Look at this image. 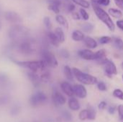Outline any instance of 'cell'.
Listing matches in <instances>:
<instances>
[{
    "instance_id": "44dd1931",
    "label": "cell",
    "mask_w": 123,
    "mask_h": 122,
    "mask_svg": "<svg viewBox=\"0 0 123 122\" xmlns=\"http://www.w3.org/2000/svg\"><path fill=\"white\" fill-rule=\"evenodd\" d=\"M63 73H64V75H65L67 80H68L70 81H74V73H73V70H71V68L69 66H68V65L64 66Z\"/></svg>"
},
{
    "instance_id": "4316f807",
    "label": "cell",
    "mask_w": 123,
    "mask_h": 122,
    "mask_svg": "<svg viewBox=\"0 0 123 122\" xmlns=\"http://www.w3.org/2000/svg\"><path fill=\"white\" fill-rule=\"evenodd\" d=\"M48 10L53 12V13H55L56 14H58L60 12V6L58 4H53V3H50L48 6Z\"/></svg>"
},
{
    "instance_id": "9c48e42d",
    "label": "cell",
    "mask_w": 123,
    "mask_h": 122,
    "mask_svg": "<svg viewBox=\"0 0 123 122\" xmlns=\"http://www.w3.org/2000/svg\"><path fill=\"white\" fill-rule=\"evenodd\" d=\"M52 99H53V104L55 106H62L64 105L66 102V99L65 96L57 90H53L52 94Z\"/></svg>"
},
{
    "instance_id": "8d00e7d4",
    "label": "cell",
    "mask_w": 123,
    "mask_h": 122,
    "mask_svg": "<svg viewBox=\"0 0 123 122\" xmlns=\"http://www.w3.org/2000/svg\"><path fill=\"white\" fill-rule=\"evenodd\" d=\"M60 53V55H61V57H62L63 58H65V59H68V58H69V56H70V55H69V52H68V50H65V49H63V50H61L60 52H59Z\"/></svg>"
},
{
    "instance_id": "681fc988",
    "label": "cell",
    "mask_w": 123,
    "mask_h": 122,
    "mask_svg": "<svg viewBox=\"0 0 123 122\" xmlns=\"http://www.w3.org/2000/svg\"><path fill=\"white\" fill-rule=\"evenodd\" d=\"M1 22H0V29H1Z\"/></svg>"
},
{
    "instance_id": "ffe728a7",
    "label": "cell",
    "mask_w": 123,
    "mask_h": 122,
    "mask_svg": "<svg viewBox=\"0 0 123 122\" xmlns=\"http://www.w3.org/2000/svg\"><path fill=\"white\" fill-rule=\"evenodd\" d=\"M54 33L56 35L57 38L58 39L60 43H62V42H63L65 41V40H66L65 34H64V32H63V30L62 29L61 27H56L55 29Z\"/></svg>"
},
{
    "instance_id": "836d02e7",
    "label": "cell",
    "mask_w": 123,
    "mask_h": 122,
    "mask_svg": "<svg viewBox=\"0 0 123 122\" xmlns=\"http://www.w3.org/2000/svg\"><path fill=\"white\" fill-rule=\"evenodd\" d=\"M113 96L120 100H123V91L120 89H115L113 91Z\"/></svg>"
},
{
    "instance_id": "e0dca14e",
    "label": "cell",
    "mask_w": 123,
    "mask_h": 122,
    "mask_svg": "<svg viewBox=\"0 0 123 122\" xmlns=\"http://www.w3.org/2000/svg\"><path fill=\"white\" fill-rule=\"evenodd\" d=\"M84 41L85 45L89 49V48L90 49H94V48H96L97 47V41L94 38H92L91 37H89V36L85 37Z\"/></svg>"
},
{
    "instance_id": "bcb514c9",
    "label": "cell",
    "mask_w": 123,
    "mask_h": 122,
    "mask_svg": "<svg viewBox=\"0 0 123 122\" xmlns=\"http://www.w3.org/2000/svg\"><path fill=\"white\" fill-rule=\"evenodd\" d=\"M115 111H116V107H115V106H111L109 107V109H108V112H109L110 114H114Z\"/></svg>"
},
{
    "instance_id": "60d3db41",
    "label": "cell",
    "mask_w": 123,
    "mask_h": 122,
    "mask_svg": "<svg viewBox=\"0 0 123 122\" xmlns=\"http://www.w3.org/2000/svg\"><path fill=\"white\" fill-rule=\"evenodd\" d=\"M114 1L117 7H119L121 9H123V0H114Z\"/></svg>"
},
{
    "instance_id": "484cf974",
    "label": "cell",
    "mask_w": 123,
    "mask_h": 122,
    "mask_svg": "<svg viewBox=\"0 0 123 122\" xmlns=\"http://www.w3.org/2000/svg\"><path fill=\"white\" fill-rule=\"evenodd\" d=\"M88 111H89V120H94L97 116V111L92 106H88Z\"/></svg>"
},
{
    "instance_id": "8fae6325",
    "label": "cell",
    "mask_w": 123,
    "mask_h": 122,
    "mask_svg": "<svg viewBox=\"0 0 123 122\" xmlns=\"http://www.w3.org/2000/svg\"><path fill=\"white\" fill-rule=\"evenodd\" d=\"M4 17L7 21H9L10 22L17 23V22H22V18L19 15V14H17V12H13V11L6 12L4 13Z\"/></svg>"
},
{
    "instance_id": "74e56055",
    "label": "cell",
    "mask_w": 123,
    "mask_h": 122,
    "mask_svg": "<svg viewBox=\"0 0 123 122\" xmlns=\"http://www.w3.org/2000/svg\"><path fill=\"white\" fill-rule=\"evenodd\" d=\"M97 88H98L100 91H106V89H107L106 84H105L104 82H102V81L98 82V83H97Z\"/></svg>"
},
{
    "instance_id": "7c38bea8",
    "label": "cell",
    "mask_w": 123,
    "mask_h": 122,
    "mask_svg": "<svg viewBox=\"0 0 123 122\" xmlns=\"http://www.w3.org/2000/svg\"><path fill=\"white\" fill-rule=\"evenodd\" d=\"M61 88L62 90V91L67 95L69 97H73L74 96V88L73 86L66 81L62 82L61 83Z\"/></svg>"
},
{
    "instance_id": "7402d4cb",
    "label": "cell",
    "mask_w": 123,
    "mask_h": 122,
    "mask_svg": "<svg viewBox=\"0 0 123 122\" xmlns=\"http://www.w3.org/2000/svg\"><path fill=\"white\" fill-rule=\"evenodd\" d=\"M55 20H56V22H57L60 25L66 28V29L68 28V22L67 19H66L63 15L57 14L56 17H55Z\"/></svg>"
},
{
    "instance_id": "4fadbf2b",
    "label": "cell",
    "mask_w": 123,
    "mask_h": 122,
    "mask_svg": "<svg viewBox=\"0 0 123 122\" xmlns=\"http://www.w3.org/2000/svg\"><path fill=\"white\" fill-rule=\"evenodd\" d=\"M79 55L84 60H94V52L89 49H84L79 51Z\"/></svg>"
},
{
    "instance_id": "4dcf8cb0",
    "label": "cell",
    "mask_w": 123,
    "mask_h": 122,
    "mask_svg": "<svg viewBox=\"0 0 123 122\" xmlns=\"http://www.w3.org/2000/svg\"><path fill=\"white\" fill-rule=\"evenodd\" d=\"M43 23L45 27L47 28V29L50 30L52 28V23H51L50 18L49 17H45L43 18Z\"/></svg>"
},
{
    "instance_id": "7bdbcfd3",
    "label": "cell",
    "mask_w": 123,
    "mask_h": 122,
    "mask_svg": "<svg viewBox=\"0 0 123 122\" xmlns=\"http://www.w3.org/2000/svg\"><path fill=\"white\" fill-rule=\"evenodd\" d=\"M116 25L121 30H123V19H119L116 22Z\"/></svg>"
},
{
    "instance_id": "c3c4849f",
    "label": "cell",
    "mask_w": 123,
    "mask_h": 122,
    "mask_svg": "<svg viewBox=\"0 0 123 122\" xmlns=\"http://www.w3.org/2000/svg\"><path fill=\"white\" fill-rule=\"evenodd\" d=\"M92 4H96L98 5V0H91Z\"/></svg>"
},
{
    "instance_id": "ba28073f",
    "label": "cell",
    "mask_w": 123,
    "mask_h": 122,
    "mask_svg": "<svg viewBox=\"0 0 123 122\" xmlns=\"http://www.w3.org/2000/svg\"><path fill=\"white\" fill-rule=\"evenodd\" d=\"M103 67L106 76L109 78H112L113 76L117 73V70L115 64L110 60L107 59L103 64Z\"/></svg>"
},
{
    "instance_id": "83f0119b",
    "label": "cell",
    "mask_w": 123,
    "mask_h": 122,
    "mask_svg": "<svg viewBox=\"0 0 123 122\" xmlns=\"http://www.w3.org/2000/svg\"><path fill=\"white\" fill-rule=\"evenodd\" d=\"M41 82H48L50 79V73L48 70H44L43 73L40 76Z\"/></svg>"
},
{
    "instance_id": "1f68e13d",
    "label": "cell",
    "mask_w": 123,
    "mask_h": 122,
    "mask_svg": "<svg viewBox=\"0 0 123 122\" xmlns=\"http://www.w3.org/2000/svg\"><path fill=\"white\" fill-rule=\"evenodd\" d=\"M99 43L102 45H106L112 41V38L109 36H102L99 39Z\"/></svg>"
},
{
    "instance_id": "ac0fdd59",
    "label": "cell",
    "mask_w": 123,
    "mask_h": 122,
    "mask_svg": "<svg viewBox=\"0 0 123 122\" xmlns=\"http://www.w3.org/2000/svg\"><path fill=\"white\" fill-rule=\"evenodd\" d=\"M71 37H72L73 40H74L76 42H80V41H82L84 40L85 36H84V34L83 33L82 31L79 30V29H76L72 32Z\"/></svg>"
},
{
    "instance_id": "d590c367",
    "label": "cell",
    "mask_w": 123,
    "mask_h": 122,
    "mask_svg": "<svg viewBox=\"0 0 123 122\" xmlns=\"http://www.w3.org/2000/svg\"><path fill=\"white\" fill-rule=\"evenodd\" d=\"M117 111H118V114H119V118L120 122H123V105H119L117 106Z\"/></svg>"
},
{
    "instance_id": "f1b7e54d",
    "label": "cell",
    "mask_w": 123,
    "mask_h": 122,
    "mask_svg": "<svg viewBox=\"0 0 123 122\" xmlns=\"http://www.w3.org/2000/svg\"><path fill=\"white\" fill-rule=\"evenodd\" d=\"M114 45L118 50L123 49V40L120 37H116L114 39Z\"/></svg>"
},
{
    "instance_id": "603a6c76",
    "label": "cell",
    "mask_w": 123,
    "mask_h": 122,
    "mask_svg": "<svg viewBox=\"0 0 123 122\" xmlns=\"http://www.w3.org/2000/svg\"><path fill=\"white\" fill-rule=\"evenodd\" d=\"M108 12H109L110 15H111L112 17H113L115 18H117V19H119V18L122 17V16H123L122 11L120 10V9H117L116 8H110V9H109Z\"/></svg>"
},
{
    "instance_id": "5bb4252c",
    "label": "cell",
    "mask_w": 123,
    "mask_h": 122,
    "mask_svg": "<svg viewBox=\"0 0 123 122\" xmlns=\"http://www.w3.org/2000/svg\"><path fill=\"white\" fill-rule=\"evenodd\" d=\"M94 60H97L99 63L103 65L107 60L106 58V50L105 49H101L94 52Z\"/></svg>"
},
{
    "instance_id": "ee69618b",
    "label": "cell",
    "mask_w": 123,
    "mask_h": 122,
    "mask_svg": "<svg viewBox=\"0 0 123 122\" xmlns=\"http://www.w3.org/2000/svg\"><path fill=\"white\" fill-rule=\"evenodd\" d=\"M72 17H73V19H75V20H79L80 19H81V15H80V14H79L78 12H73L72 13Z\"/></svg>"
},
{
    "instance_id": "277c9868",
    "label": "cell",
    "mask_w": 123,
    "mask_h": 122,
    "mask_svg": "<svg viewBox=\"0 0 123 122\" xmlns=\"http://www.w3.org/2000/svg\"><path fill=\"white\" fill-rule=\"evenodd\" d=\"M27 29L22 26L19 25H15L10 28L9 32V37L14 40H23L24 37H25L27 35Z\"/></svg>"
},
{
    "instance_id": "d6a6232c",
    "label": "cell",
    "mask_w": 123,
    "mask_h": 122,
    "mask_svg": "<svg viewBox=\"0 0 123 122\" xmlns=\"http://www.w3.org/2000/svg\"><path fill=\"white\" fill-rule=\"evenodd\" d=\"M79 14L81 15V17H82V19L85 21L88 20L89 19V13L86 11V9H83V8H81L79 9Z\"/></svg>"
},
{
    "instance_id": "5b68a950",
    "label": "cell",
    "mask_w": 123,
    "mask_h": 122,
    "mask_svg": "<svg viewBox=\"0 0 123 122\" xmlns=\"http://www.w3.org/2000/svg\"><path fill=\"white\" fill-rule=\"evenodd\" d=\"M47 101V96L42 91L34 93L30 98V104L32 107H37Z\"/></svg>"
},
{
    "instance_id": "8992f818",
    "label": "cell",
    "mask_w": 123,
    "mask_h": 122,
    "mask_svg": "<svg viewBox=\"0 0 123 122\" xmlns=\"http://www.w3.org/2000/svg\"><path fill=\"white\" fill-rule=\"evenodd\" d=\"M42 55V60L46 63L48 67L51 68H55L58 66V60L55 58V55L49 50L45 49L41 52Z\"/></svg>"
},
{
    "instance_id": "ab89813d",
    "label": "cell",
    "mask_w": 123,
    "mask_h": 122,
    "mask_svg": "<svg viewBox=\"0 0 123 122\" xmlns=\"http://www.w3.org/2000/svg\"><path fill=\"white\" fill-rule=\"evenodd\" d=\"M67 9H68V12H71V13H73L75 10V4H69L67 6Z\"/></svg>"
},
{
    "instance_id": "f35d334b",
    "label": "cell",
    "mask_w": 123,
    "mask_h": 122,
    "mask_svg": "<svg viewBox=\"0 0 123 122\" xmlns=\"http://www.w3.org/2000/svg\"><path fill=\"white\" fill-rule=\"evenodd\" d=\"M110 4V0H98V5L107 6Z\"/></svg>"
},
{
    "instance_id": "b9f144b4",
    "label": "cell",
    "mask_w": 123,
    "mask_h": 122,
    "mask_svg": "<svg viewBox=\"0 0 123 122\" xmlns=\"http://www.w3.org/2000/svg\"><path fill=\"white\" fill-rule=\"evenodd\" d=\"M107 106V103L105 101H101L98 105V109L100 110H104Z\"/></svg>"
},
{
    "instance_id": "f546056e",
    "label": "cell",
    "mask_w": 123,
    "mask_h": 122,
    "mask_svg": "<svg viewBox=\"0 0 123 122\" xmlns=\"http://www.w3.org/2000/svg\"><path fill=\"white\" fill-rule=\"evenodd\" d=\"M79 118L81 121H85L89 119V111L87 109H84L80 111L79 114Z\"/></svg>"
},
{
    "instance_id": "d4e9b609",
    "label": "cell",
    "mask_w": 123,
    "mask_h": 122,
    "mask_svg": "<svg viewBox=\"0 0 123 122\" xmlns=\"http://www.w3.org/2000/svg\"><path fill=\"white\" fill-rule=\"evenodd\" d=\"M81 28H82V29H83L84 32H85L86 33H90V32H92L94 30V26L92 23L86 22V23H84L82 24Z\"/></svg>"
},
{
    "instance_id": "7a4b0ae2",
    "label": "cell",
    "mask_w": 123,
    "mask_h": 122,
    "mask_svg": "<svg viewBox=\"0 0 123 122\" xmlns=\"http://www.w3.org/2000/svg\"><path fill=\"white\" fill-rule=\"evenodd\" d=\"M15 63L24 68L29 69L30 71L37 73L38 70L44 71L47 70L48 65L43 60H32V61H15Z\"/></svg>"
},
{
    "instance_id": "30bf717a",
    "label": "cell",
    "mask_w": 123,
    "mask_h": 122,
    "mask_svg": "<svg viewBox=\"0 0 123 122\" xmlns=\"http://www.w3.org/2000/svg\"><path fill=\"white\" fill-rule=\"evenodd\" d=\"M74 93L76 96L79 99H85L87 96V91L85 87L81 84H76L73 86Z\"/></svg>"
},
{
    "instance_id": "9a60e30c",
    "label": "cell",
    "mask_w": 123,
    "mask_h": 122,
    "mask_svg": "<svg viewBox=\"0 0 123 122\" xmlns=\"http://www.w3.org/2000/svg\"><path fill=\"white\" fill-rule=\"evenodd\" d=\"M27 76H28V78L32 82V83L33 84L34 86L37 87V86H40V84L41 83V80H40V76L36 73H34V72H32V71L28 72L27 73Z\"/></svg>"
},
{
    "instance_id": "d6986e66",
    "label": "cell",
    "mask_w": 123,
    "mask_h": 122,
    "mask_svg": "<svg viewBox=\"0 0 123 122\" xmlns=\"http://www.w3.org/2000/svg\"><path fill=\"white\" fill-rule=\"evenodd\" d=\"M47 36H48V38L50 41V42L55 47H58L59 45H60V42L58 40V39L57 38L56 35H55L54 32H50L49 31L48 33H47Z\"/></svg>"
},
{
    "instance_id": "f907efd6",
    "label": "cell",
    "mask_w": 123,
    "mask_h": 122,
    "mask_svg": "<svg viewBox=\"0 0 123 122\" xmlns=\"http://www.w3.org/2000/svg\"></svg>"
},
{
    "instance_id": "cb8c5ba5",
    "label": "cell",
    "mask_w": 123,
    "mask_h": 122,
    "mask_svg": "<svg viewBox=\"0 0 123 122\" xmlns=\"http://www.w3.org/2000/svg\"><path fill=\"white\" fill-rule=\"evenodd\" d=\"M74 4L80 6L83 9H88L90 6V3L87 0H71Z\"/></svg>"
},
{
    "instance_id": "3957f363",
    "label": "cell",
    "mask_w": 123,
    "mask_h": 122,
    "mask_svg": "<svg viewBox=\"0 0 123 122\" xmlns=\"http://www.w3.org/2000/svg\"><path fill=\"white\" fill-rule=\"evenodd\" d=\"M74 76L76 77L78 81L84 85H95L98 83L97 78L90 74L82 72L76 68L72 69Z\"/></svg>"
},
{
    "instance_id": "6da1fadb",
    "label": "cell",
    "mask_w": 123,
    "mask_h": 122,
    "mask_svg": "<svg viewBox=\"0 0 123 122\" xmlns=\"http://www.w3.org/2000/svg\"><path fill=\"white\" fill-rule=\"evenodd\" d=\"M92 8L98 19L101 20L110 31L114 32L115 29V24L110 17V15L99 5L92 4Z\"/></svg>"
},
{
    "instance_id": "52a82bcc",
    "label": "cell",
    "mask_w": 123,
    "mask_h": 122,
    "mask_svg": "<svg viewBox=\"0 0 123 122\" xmlns=\"http://www.w3.org/2000/svg\"><path fill=\"white\" fill-rule=\"evenodd\" d=\"M18 49L20 52L25 55H29L32 53L34 51V46H33V42L28 40V39H25L19 43L18 45Z\"/></svg>"
},
{
    "instance_id": "816d5d0a",
    "label": "cell",
    "mask_w": 123,
    "mask_h": 122,
    "mask_svg": "<svg viewBox=\"0 0 123 122\" xmlns=\"http://www.w3.org/2000/svg\"></svg>"
},
{
    "instance_id": "7dc6e473",
    "label": "cell",
    "mask_w": 123,
    "mask_h": 122,
    "mask_svg": "<svg viewBox=\"0 0 123 122\" xmlns=\"http://www.w3.org/2000/svg\"><path fill=\"white\" fill-rule=\"evenodd\" d=\"M19 111V109L17 107V106H14L13 109H12V110L11 111V113H12V114H13V115H16V114H18V111Z\"/></svg>"
},
{
    "instance_id": "f6af8a7d",
    "label": "cell",
    "mask_w": 123,
    "mask_h": 122,
    "mask_svg": "<svg viewBox=\"0 0 123 122\" xmlns=\"http://www.w3.org/2000/svg\"><path fill=\"white\" fill-rule=\"evenodd\" d=\"M9 99L8 97L4 96V97H1V98L0 99V104H7V103L9 102Z\"/></svg>"
},
{
    "instance_id": "2e32d148",
    "label": "cell",
    "mask_w": 123,
    "mask_h": 122,
    "mask_svg": "<svg viewBox=\"0 0 123 122\" xmlns=\"http://www.w3.org/2000/svg\"><path fill=\"white\" fill-rule=\"evenodd\" d=\"M68 107L71 110L75 111L79 110L81 108V106H80L79 101L76 99L74 97H71L70 99L68 100Z\"/></svg>"
},
{
    "instance_id": "e575fe53",
    "label": "cell",
    "mask_w": 123,
    "mask_h": 122,
    "mask_svg": "<svg viewBox=\"0 0 123 122\" xmlns=\"http://www.w3.org/2000/svg\"><path fill=\"white\" fill-rule=\"evenodd\" d=\"M62 117L63 118L64 120L67 121V122H69L72 119V116H71V114L69 111H63L62 112Z\"/></svg>"
}]
</instances>
